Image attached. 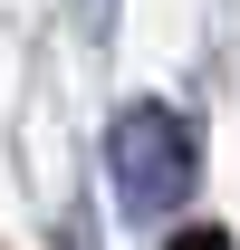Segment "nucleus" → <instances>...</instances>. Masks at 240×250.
Returning a JSON list of instances; mask_svg holds the SVG:
<instances>
[{"mask_svg":"<svg viewBox=\"0 0 240 250\" xmlns=\"http://www.w3.org/2000/svg\"><path fill=\"white\" fill-rule=\"evenodd\" d=\"M173 250H231V241H173Z\"/></svg>","mask_w":240,"mask_h":250,"instance_id":"nucleus-3","label":"nucleus"},{"mask_svg":"<svg viewBox=\"0 0 240 250\" xmlns=\"http://www.w3.org/2000/svg\"><path fill=\"white\" fill-rule=\"evenodd\" d=\"M106 20H116V0H87V29H106Z\"/></svg>","mask_w":240,"mask_h":250,"instance_id":"nucleus-2","label":"nucleus"},{"mask_svg":"<svg viewBox=\"0 0 240 250\" xmlns=\"http://www.w3.org/2000/svg\"><path fill=\"white\" fill-rule=\"evenodd\" d=\"M106 173H116V212L125 221H173L192 202V183H202V145H192V125L163 96H135L106 125Z\"/></svg>","mask_w":240,"mask_h":250,"instance_id":"nucleus-1","label":"nucleus"}]
</instances>
